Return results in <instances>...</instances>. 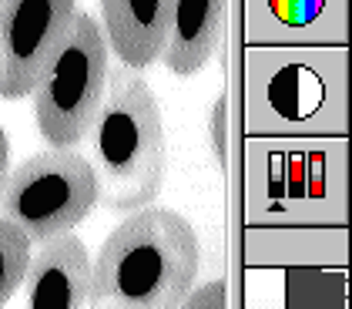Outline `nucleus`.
I'll return each instance as SVG.
<instances>
[{
    "label": "nucleus",
    "instance_id": "obj_4",
    "mask_svg": "<svg viewBox=\"0 0 352 309\" xmlns=\"http://www.w3.org/2000/svg\"><path fill=\"white\" fill-rule=\"evenodd\" d=\"M98 205V175L74 148H47L10 171L0 215L14 219L34 246L74 232Z\"/></svg>",
    "mask_w": 352,
    "mask_h": 309
},
{
    "label": "nucleus",
    "instance_id": "obj_12",
    "mask_svg": "<svg viewBox=\"0 0 352 309\" xmlns=\"http://www.w3.org/2000/svg\"><path fill=\"white\" fill-rule=\"evenodd\" d=\"M7 182H10V141H7V131L0 128V202L7 192Z\"/></svg>",
    "mask_w": 352,
    "mask_h": 309
},
{
    "label": "nucleus",
    "instance_id": "obj_11",
    "mask_svg": "<svg viewBox=\"0 0 352 309\" xmlns=\"http://www.w3.org/2000/svg\"><path fill=\"white\" fill-rule=\"evenodd\" d=\"M212 141H215V158H225V98H215L212 108Z\"/></svg>",
    "mask_w": 352,
    "mask_h": 309
},
{
    "label": "nucleus",
    "instance_id": "obj_3",
    "mask_svg": "<svg viewBox=\"0 0 352 309\" xmlns=\"http://www.w3.org/2000/svg\"><path fill=\"white\" fill-rule=\"evenodd\" d=\"M108 54L104 28L78 10L54 64L34 91L37 131L51 148H78L91 135L108 91Z\"/></svg>",
    "mask_w": 352,
    "mask_h": 309
},
{
    "label": "nucleus",
    "instance_id": "obj_1",
    "mask_svg": "<svg viewBox=\"0 0 352 309\" xmlns=\"http://www.w3.org/2000/svg\"><path fill=\"white\" fill-rule=\"evenodd\" d=\"M201 242L175 209H141L101 242L91 309H178L198 286Z\"/></svg>",
    "mask_w": 352,
    "mask_h": 309
},
{
    "label": "nucleus",
    "instance_id": "obj_2",
    "mask_svg": "<svg viewBox=\"0 0 352 309\" xmlns=\"http://www.w3.org/2000/svg\"><path fill=\"white\" fill-rule=\"evenodd\" d=\"M98 202L114 215L148 209L168 171L164 114L151 85L135 67H111L108 91L91 128Z\"/></svg>",
    "mask_w": 352,
    "mask_h": 309
},
{
    "label": "nucleus",
    "instance_id": "obj_13",
    "mask_svg": "<svg viewBox=\"0 0 352 309\" xmlns=\"http://www.w3.org/2000/svg\"><path fill=\"white\" fill-rule=\"evenodd\" d=\"M346 34H349V41H352V0H346Z\"/></svg>",
    "mask_w": 352,
    "mask_h": 309
},
{
    "label": "nucleus",
    "instance_id": "obj_9",
    "mask_svg": "<svg viewBox=\"0 0 352 309\" xmlns=\"http://www.w3.org/2000/svg\"><path fill=\"white\" fill-rule=\"evenodd\" d=\"M30 242L28 232L14 219L0 215V309L14 299V292L24 286L30 269Z\"/></svg>",
    "mask_w": 352,
    "mask_h": 309
},
{
    "label": "nucleus",
    "instance_id": "obj_7",
    "mask_svg": "<svg viewBox=\"0 0 352 309\" xmlns=\"http://www.w3.org/2000/svg\"><path fill=\"white\" fill-rule=\"evenodd\" d=\"M108 47L124 67L144 71L162 61L175 0H98Z\"/></svg>",
    "mask_w": 352,
    "mask_h": 309
},
{
    "label": "nucleus",
    "instance_id": "obj_14",
    "mask_svg": "<svg viewBox=\"0 0 352 309\" xmlns=\"http://www.w3.org/2000/svg\"><path fill=\"white\" fill-rule=\"evenodd\" d=\"M349 169H352V105H349Z\"/></svg>",
    "mask_w": 352,
    "mask_h": 309
},
{
    "label": "nucleus",
    "instance_id": "obj_5",
    "mask_svg": "<svg viewBox=\"0 0 352 309\" xmlns=\"http://www.w3.org/2000/svg\"><path fill=\"white\" fill-rule=\"evenodd\" d=\"M78 17V0H0V98L37 91Z\"/></svg>",
    "mask_w": 352,
    "mask_h": 309
},
{
    "label": "nucleus",
    "instance_id": "obj_6",
    "mask_svg": "<svg viewBox=\"0 0 352 309\" xmlns=\"http://www.w3.org/2000/svg\"><path fill=\"white\" fill-rule=\"evenodd\" d=\"M91 255L78 235H57L30 259L24 309H84L91 299Z\"/></svg>",
    "mask_w": 352,
    "mask_h": 309
},
{
    "label": "nucleus",
    "instance_id": "obj_10",
    "mask_svg": "<svg viewBox=\"0 0 352 309\" xmlns=\"http://www.w3.org/2000/svg\"><path fill=\"white\" fill-rule=\"evenodd\" d=\"M178 309H228V286L221 279L201 282L191 289V296Z\"/></svg>",
    "mask_w": 352,
    "mask_h": 309
},
{
    "label": "nucleus",
    "instance_id": "obj_8",
    "mask_svg": "<svg viewBox=\"0 0 352 309\" xmlns=\"http://www.w3.org/2000/svg\"><path fill=\"white\" fill-rule=\"evenodd\" d=\"M228 0H175L171 34L164 44V67L178 78L198 74L225 41Z\"/></svg>",
    "mask_w": 352,
    "mask_h": 309
}]
</instances>
